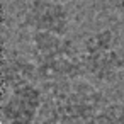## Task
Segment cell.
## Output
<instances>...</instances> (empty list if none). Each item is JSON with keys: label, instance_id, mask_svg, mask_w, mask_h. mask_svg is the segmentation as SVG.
<instances>
[{"label": "cell", "instance_id": "6da1fadb", "mask_svg": "<svg viewBox=\"0 0 124 124\" xmlns=\"http://www.w3.org/2000/svg\"><path fill=\"white\" fill-rule=\"evenodd\" d=\"M31 58L38 65L39 80L46 83L71 82L85 77L82 51L66 36L51 32H31Z\"/></svg>", "mask_w": 124, "mask_h": 124}, {"label": "cell", "instance_id": "7a4b0ae2", "mask_svg": "<svg viewBox=\"0 0 124 124\" xmlns=\"http://www.w3.org/2000/svg\"><path fill=\"white\" fill-rule=\"evenodd\" d=\"M80 51L83 73L92 83H114L124 73V49L112 29L88 34Z\"/></svg>", "mask_w": 124, "mask_h": 124}, {"label": "cell", "instance_id": "3957f363", "mask_svg": "<svg viewBox=\"0 0 124 124\" xmlns=\"http://www.w3.org/2000/svg\"><path fill=\"white\" fill-rule=\"evenodd\" d=\"M21 24L29 32L68 36L71 12L61 0H27L21 9Z\"/></svg>", "mask_w": 124, "mask_h": 124}, {"label": "cell", "instance_id": "277c9868", "mask_svg": "<svg viewBox=\"0 0 124 124\" xmlns=\"http://www.w3.org/2000/svg\"><path fill=\"white\" fill-rule=\"evenodd\" d=\"M44 107V90L36 83L17 85L2 93L4 124H36Z\"/></svg>", "mask_w": 124, "mask_h": 124}, {"label": "cell", "instance_id": "5b68a950", "mask_svg": "<svg viewBox=\"0 0 124 124\" xmlns=\"http://www.w3.org/2000/svg\"><path fill=\"white\" fill-rule=\"evenodd\" d=\"M39 80L38 65L32 58L16 49L4 48L2 54V93L24 83H32Z\"/></svg>", "mask_w": 124, "mask_h": 124}, {"label": "cell", "instance_id": "8992f818", "mask_svg": "<svg viewBox=\"0 0 124 124\" xmlns=\"http://www.w3.org/2000/svg\"><path fill=\"white\" fill-rule=\"evenodd\" d=\"M93 124H124V105L119 102H109Z\"/></svg>", "mask_w": 124, "mask_h": 124}, {"label": "cell", "instance_id": "52a82bcc", "mask_svg": "<svg viewBox=\"0 0 124 124\" xmlns=\"http://www.w3.org/2000/svg\"><path fill=\"white\" fill-rule=\"evenodd\" d=\"M36 124H63V122H60L58 119H54V117H51V116H46L44 119H39Z\"/></svg>", "mask_w": 124, "mask_h": 124}, {"label": "cell", "instance_id": "ba28073f", "mask_svg": "<svg viewBox=\"0 0 124 124\" xmlns=\"http://www.w3.org/2000/svg\"><path fill=\"white\" fill-rule=\"evenodd\" d=\"M112 5L121 16H124V0H112Z\"/></svg>", "mask_w": 124, "mask_h": 124}]
</instances>
